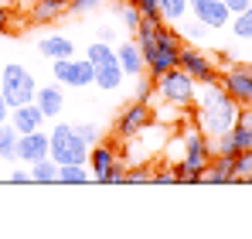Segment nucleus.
I'll use <instances>...</instances> for the list:
<instances>
[{
    "instance_id": "obj_11",
    "label": "nucleus",
    "mask_w": 252,
    "mask_h": 239,
    "mask_svg": "<svg viewBox=\"0 0 252 239\" xmlns=\"http://www.w3.org/2000/svg\"><path fill=\"white\" fill-rule=\"evenodd\" d=\"M177 69H184L188 76L194 82H218V69H215V62H211V55L205 51H198V48H188V44H181V51H177Z\"/></svg>"
},
{
    "instance_id": "obj_36",
    "label": "nucleus",
    "mask_w": 252,
    "mask_h": 239,
    "mask_svg": "<svg viewBox=\"0 0 252 239\" xmlns=\"http://www.w3.org/2000/svg\"><path fill=\"white\" fill-rule=\"evenodd\" d=\"M154 181L157 185H170V181H177V171L170 167V171H160V174H154Z\"/></svg>"
},
{
    "instance_id": "obj_17",
    "label": "nucleus",
    "mask_w": 252,
    "mask_h": 239,
    "mask_svg": "<svg viewBox=\"0 0 252 239\" xmlns=\"http://www.w3.org/2000/svg\"><path fill=\"white\" fill-rule=\"evenodd\" d=\"M34 103H38V110L48 117H58L62 113V106H65V92H62V85H41L38 92H34Z\"/></svg>"
},
{
    "instance_id": "obj_28",
    "label": "nucleus",
    "mask_w": 252,
    "mask_h": 239,
    "mask_svg": "<svg viewBox=\"0 0 252 239\" xmlns=\"http://www.w3.org/2000/svg\"><path fill=\"white\" fill-rule=\"evenodd\" d=\"M232 167H235V181H252V151L232 154Z\"/></svg>"
},
{
    "instance_id": "obj_29",
    "label": "nucleus",
    "mask_w": 252,
    "mask_h": 239,
    "mask_svg": "<svg viewBox=\"0 0 252 239\" xmlns=\"http://www.w3.org/2000/svg\"><path fill=\"white\" fill-rule=\"evenodd\" d=\"M116 14H120V21H123V28L126 31H136L140 28V21H143V14L126 0V3H116Z\"/></svg>"
},
{
    "instance_id": "obj_32",
    "label": "nucleus",
    "mask_w": 252,
    "mask_h": 239,
    "mask_svg": "<svg viewBox=\"0 0 252 239\" xmlns=\"http://www.w3.org/2000/svg\"><path fill=\"white\" fill-rule=\"evenodd\" d=\"M99 7H102V0H68V14H92Z\"/></svg>"
},
{
    "instance_id": "obj_25",
    "label": "nucleus",
    "mask_w": 252,
    "mask_h": 239,
    "mask_svg": "<svg viewBox=\"0 0 252 239\" xmlns=\"http://www.w3.org/2000/svg\"><path fill=\"white\" fill-rule=\"evenodd\" d=\"M17 137H21V133L14 130V123H10V126H7V123L0 126V158L3 160H17Z\"/></svg>"
},
{
    "instance_id": "obj_31",
    "label": "nucleus",
    "mask_w": 252,
    "mask_h": 239,
    "mask_svg": "<svg viewBox=\"0 0 252 239\" xmlns=\"http://www.w3.org/2000/svg\"><path fill=\"white\" fill-rule=\"evenodd\" d=\"M143 181H154V171L147 164H136V167L126 171V185H143Z\"/></svg>"
},
{
    "instance_id": "obj_4",
    "label": "nucleus",
    "mask_w": 252,
    "mask_h": 239,
    "mask_svg": "<svg viewBox=\"0 0 252 239\" xmlns=\"http://www.w3.org/2000/svg\"><path fill=\"white\" fill-rule=\"evenodd\" d=\"M154 89H157V96L167 106H181V110H191L194 96H198V82L191 79L184 69H177V65L160 72V76H154Z\"/></svg>"
},
{
    "instance_id": "obj_7",
    "label": "nucleus",
    "mask_w": 252,
    "mask_h": 239,
    "mask_svg": "<svg viewBox=\"0 0 252 239\" xmlns=\"http://www.w3.org/2000/svg\"><path fill=\"white\" fill-rule=\"evenodd\" d=\"M211 147H215V154H228V158L239 154V151H252V106H242L235 126H232L228 133L215 137Z\"/></svg>"
},
{
    "instance_id": "obj_23",
    "label": "nucleus",
    "mask_w": 252,
    "mask_h": 239,
    "mask_svg": "<svg viewBox=\"0 0 252 239\" xmlns=\"http://www.w3.org/2000/svg\"><path fill=\"white\" fill-rule=\"evenodd\" d=\"M85 58L99 69V65H109V62H116V48L113 44H106V41H92L89 48H85Z\"/></svg>"
},
{
    "instance_id": "obj_27",
    "label": "nucleus",
    "mask_w": 252,
    "mask_h": 239,
    "mask_svg": "<svg viewBox=\"0 0 252 239\" xmlns=\"http://www.w3.org/2000/svg\"><path fill=\"white\" fill-rule=\"evenodd\" d=\"M232 35L242 38V41H252V7L232 14Z\"/></svg>"
},
{
    "instance_id": "obj_10",
    "label": "nucleus",
    "mask_w": 252,
    "mask_h": 239,
    "mask_svg": "<svg viewBox=\"0 0 252 239\" xmlns=\"http://www.w3.org/2000/svg\"><path fill=\"white\" fill-rule=\"evenodd\" d=\"M150 123H154V110H150V103L133 99L123 113L116 117V133H120V140H133V137L143 133Z\"/></svg>"
},
{
    "instance_id": "obj_30",
    "label": "nucleus",
    "mask_w": 252,
    "mask_h": 239,
    "mask_svg": "<svg viewBox=\"0 0 252 239\" xmlns=\"http://www.w3.org/2000/svg\"><path fill=\"white\" fill-rule=\"evenodd\" d=\"M102 185H126V164L120 158L109 164V171H106V178H102Z\"/></svg>"
},
{
    "instance_id": "obj_16",
    "label": "nucleus",
    "mask_w": 252,
    "mask_h": 239,
    "mask_svg": "<svg viewBox=\"0 0 252 239\" xmlns=\"http://www.w3.org/2000/svg\"><path fill=\"white\" fill-rule=\"evenodd\" d=\"M201 181H208V185H228V181H235V167H232V158L228 154H211L208 167H205V178Z\"/></svg>"
},
{
    "instance_id": "obj_35",
    "label": "nucleus",
    "mask_w": 252,
    "mask_h": 239,
    "mask_svg": "<svg viewBox=\"0 0 252 239\" xmlns=\"http://www.w3.org/2000/svg\"><path fill=\"white\" fill-rule=\"evenodd\" d=\"M232 14H239V10H246V7H252V0H221Z\"/></svg>"
},
{
    "instance_id": "obj_19",
    "label": "nucleus",
    "mask_w": 252,
    "mask_h": 239,
    "mask_svg": "<svg viewBox=\"0 0 252 239\" xmlns=\"http://www.w3.org/2000/svg\"><path fill=\"white\" fill-rule=\"evenodd\" d=\"M116 62H120V69H123L126 76H143V55H140V48H136V41H126L116 48Z\"/></svg>"
},
{
    "instance_id": "obj_33",
    "label": "nucleus",
    "mask_w": 252,
    "mask_h": 239,
    "mask_svg": "<svg viewBox=\"0 0 252 239\" xmlns=\"http://www.w3.org/2000/svg\"><path fill=\"white\" fill-rule=\"evenodd\" d=\"M75 133L82 137V140L89 144V147H92V144H99V130H95L92 123H79V126H75Z\"/></svg>"
},
{
    "instance_id": "obj_20",
    "label": "nucleus",
    "mask_w": 252,
    "mask_h": 239,
    "mask_svg": "<svg viewBox=\"0 0 252 239\" xmlns=\"http://www.w3.org/2000/svg\"><path fill=\"white\" fill-rule=\"evenodd\" d=\"M65 10H68V0H34L31 3V21L44 24V21H55Z\"/></svg>"
},
{
    "instance_id": "obj_12",
    "label": "nucleus",
    "mask_w": 252,
    "mask_h": 239,
    "mask_svg": "<svg viewBox=\"0 0 252 239\" xmlns=\"http://www.w3.org/2000/svg\"><path fill=\"white\" fill-rule=\"evenodd\" d=\"M48 158V133L34 130V133H21L17 137V160L24 164H34V160Z\"/></svg>"
},
{
    "instance_id": "obj_24",
    "label": "nucleus",
    "mask_w": 252,
    "mask_h": 239,
    "mask_svg": "<svg viewBox=\"0 0 252 239\" xmlns=\"http://www.w3.org/2000/svg\"><path fill=\"white\" fill-rule=\"evenodd\" d=\"M31 181H38V185H51V181H58V164H55L51 158L34 160V164H31Z\"/></svg>"
},
{
    "instance_id": "obj_6",
    "label": "nucleus",
    "mask_w": 252,
    "mask_h": 239,
    "mask_svg": "<svg viewBox=\"0 0 252 239\" xmlns=\"http://www.w3.org/2000/svg\"><path fill=\"white\" fill-rule=\"evenodd\" d=\"M34 92H38V82H34V76H31L24 65L10 62V65L3 69V76H0V96L7 99V106L31 103V99H34Z\"/></svg>"
},
{
    "instance_id": "obj_13",
    "label": "nucleus",
    "mask_w": 252,
    "mask_h": 239,
    "mask_svg": "<svg viewBox=\"0 0 252 239\" xmlns=\"http://www.w3.org/2000/svg\"><path fill=\"white\" fill-rule=\"evenodd\" d=\"M10 123H14V130H17V133H34V130H41V126H44V113L38 110V103L31 99V103L14 106Z\"/></svg>"
},
{
    "instance_id": "obj_40",
    "label": "nucleus",
    "mask_w": 252,
    "mask_h": 239,
    "mask_svg": "<svg viewBox=\"0 0 252 239\" xmlns=\"http://www.w3.org/2000/svg\"><path fill=\"white\" fill-rule=\"evenodd\" d=\"M7 110H10V106H7V99H3V96H0V126H3V123H7Z\"/></svg>"
},
{
    "instance_id": "obj_37",
    "label": "nucleus",
    "mask_w": 252,
    "mask_h": 239,
    "mask_svg": "<svg viewBox=\"0 0 252 239\" xmlns=\"http://www.w3.org/2000/svg\"><path fill=\"white\" fill-rule=\"evenodd\" d=\"M99 41H106V44H113V41H116V28H109V24H102V28H99Z\"/></svg>"
},
{
    "instance_id": "obj_38",
    "label": "nucleus",
    "mask_w": 252,
    "mask_h": 239,
    "mask_svg": "<svg viewBox=\"0 0 252 239\" xmlns=\"http://www.w3.org/2000/svg\"><path fill=\"white\" fill-rule=\"evenodd\" d=\"M10 181L14 185H28L31 181V171H10Z\"/></svg>"
},
{
    "instance_id": "obj_2",
    "label": "nucleus",
    "mask_w": 252,
    "mask_h": 239,
    "mask_svg": "<svg viewBox=\"0 0 252 239\" xmlns=\"http://www.w3.org/2000/svg\"><path fill=\"white\" fill-rule=\"evenodd\" d=\"M191 110H194V117H198V126L215 140V137H221V133H228V130L235 126L242 106H239L218 82H205L201 92L194 96V106H191Z\"/></svg>"
},
{
    "instance_id": "obj_26",
    "label": "nucleus",
    "mask_w": 252,
    "mask_h": 239,
    "mask_svg": "<svg viewBox=\"0 0 252 239\" xmlns=\"http://www.w3.org/2000/svg\"><path fill=\"white\" fill-rule=\"evenodd\" d=\"M188 14V0H160V21L164 24H177Z\"/></svg>"
},
{
    "instance_id": "obj_34",
    "label": "nucleus",
    "mask_w": 252,
    "mask_h": 239,
    "mask_svg": "<svg viewBox=\"0 0 252 239\" xmlns=\"http://www.w3.org/2000/svg\"><path fill=\"white\" fill-rule=\"evenodd\" d=\"M136 99H143V103L154 99V79H140L136 82Z\"/></svg>"
},
{
    "instance_id": "obj_5",
    "label": "nucleus",
    "mask_w": 252,
    "mask_h": 239,
    "mask_svg": "<svg viewBox=\"0 0 252 239\" xmlns=\"http://www.w3.org/2000/svg\"><path fill=\"white\" fill-rule=\"evenodd\" d=\"M48 158L55 164H85L89 160V144L75 133V126L58 123L48 133Z\"/></svg>"
},
{
    "instance_id": "obj_1",
    "label": "nucleus",
    "mask_w": 252,
    "mask_h": 239,
    "mask_svg": "<svg viewBox=\"0 0 252 239\" xmlns=\"http://www.w3.org/2000/svg\"><path fill=\"white\" fill-rule=\"evenodd\" d=\"M133 35H136V48H140L143 65H147L150 76H160V72H167V69L177 65L181 35H177L174 28H167L164 21H150V17H143L140 28H136Z\"/></svg>"
},
{
    "instance_id": "obj_14",
    "label": "nucleus",
    "mask_w": 252,
    "mask_h": 239,
    "mask_svg": "<svg viewBox=\"0 0 252 239\" xmlns=\"http://www.w3.org/2000/svg\"><path fill=\"white\" fill-rule=\"evenodd\" d=\"M116 158H120V154H116V147H113V144H92L85 164H89L92 178H95V181H102V178H106V171H109V164H113Z\"/></svg>"
},
{
    "instance_id": "obj_9",
    "label": "nucleus",
    "mask_w": 252,
    "mask_h": 239,
    "mask_svg": "<svg viewBox=\"0 0 252 239\" xmlns=\"http://www.w3.org/2000/svg\"><path fill=\"white\" fill-rule=\"evenodd\" d=\"M218 85L239 106H252V65H225V72L218 76Z\"/></svg>"
},
{
    "instance_id": "obj_41",
    "label": "nucleus",
    "mask_w": 252,
    "mask_h": 239,
    "mask_svg": "<svg viewBox=\"0 0 252 239\" xmlns=\"http://www.w3.org/2000/svg\"><path fill=\"white\" fill-rule=\"evenodd\" d=\"M21 3H34V0H21Z\"/></svg>"
},
{
    "instance_id": "obj_15",
    "label": "nucleus",
    "mask_w": 252,
    "mask_h": 239,
    "mask_svg": "<svg viewBox=\"0 0 252 239\" xmlns=\"http://www.w3.org/2000/svg\"><path fill=\"white\" fill-rule=\"evenodd\" d=\"M194 17H198V24H205V28H228V17H232V10L221 3V0H208V3H201L198 10H194Z\"/></svg>"
},
{
    "instance_id": "obj_22",
    "label": "nucleus",
    "mask_w": 252,
    "mask_h": 239,
    "mask_svg": "<svg viewBox=\"0 0 252 239\" xmlns=\"http://www.w3.org/2000/svg\"><path fill=\"white\" fill-rule=\"evenodd\" d=\"M58 181L62 185H85V181H92V171H89V164H58Z\"/></svg>"
},
{
    "instance_id": "obj_39",
    "label": "nucleus",
    "mask_w": 252,
    "mask_h": 239,
    "mask_svg": "<svg viewBox=\"0 0 252 239\" xmlns=\"http://www.w3.org/2000/svg\"><path fill=\"white\" fill-rule=\"evenodd\" d=\"M7 28H10V10L0 3V31H7Z\"/></svg>"
},
{
    "instance_id": "obj_3",
    "label": "nucleus",
    "mask_w": 252,
    "mask_h": 239,
    "mask_svg": "<svg viewBox=\"0 0 252 239\" xmlns=\"http://www.w3.org/2000/svg\"><path fill=\"white\" fill-rule=\"evenodd\" d=\"M181 147H184V158L174 164L177 181H184V185H198V181L205 178V167H208L211 154H215L211 137L201 130V126H191V130L181 133Z\"/></svg>"
},
{
    "instance_id": "obj_21",
    "label": "nucleus",
    "mask_w": 252,
    "mask_h": 239,
    "mask_svg": "<svg viewBox=\"0 0 252 239\" xmlns=\"http://www.w3.org/2000/svg\"><path fill=\"white\" fill-rule=\"evenodd\" d=\"M123 69H120V62H109V65H99L95 69V85L99 89H106V92H113V89H120L123 85Z\"/></svg>"
},
{
    "instance_id": "obj_8",
    "label": "nucleus",
    "mask_w": 252,
    "mask_h": 239,
    "mask_svg": "<svg viewBox=\"0 0 252 239\" xmlns=\"http://www.w3.org/2000/svg\"><path fill=\"white\" fill-rule=\"evenodd\" d=\"M51 72L58 85H68V89H82V85H92L95 82V65L89 58H55L51 62Z\"/></svg>"
},
{
    "instance_id": "obj_18",
    "label": "nucleus",
    "mask_w": 252,
    "mask_h": 239,
    "mask_svg": "<svg viewBox=\"0 0 252 239\" xmlns=\"http://www.w3.org/2000/svg\"><path fill=\"white\" fill-rule=\"evenodd\" d=\"M38 55H44V58H72L75 55V44H72V38H65V35H48V38L38 41Z\"/></svg>"
}]
</instances>
